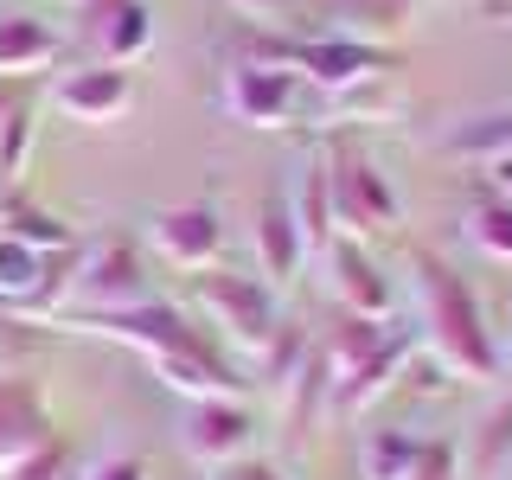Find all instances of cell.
<instances>
[{
  "mask_svg": "<svg viewBox=\"0 0 512 480\" xmlns=\"http://www.w3.org/2000/svg\"><path fill=\"white\" fill-rule=\"evenodd\" d=\"M410 282H416V308H423L416 340L429 346V359L461 384L500 378V346H493V327L480 314L474 288L461 282V269H448L436 250H410Z\"/></svg>",
  "mask_w": 512,
  "mask_h": 480,
  "instance_id": "6da1fadb",
  "label": "cell"
},
{
  "mask_svg": "<svg viewBox=\"0 0 512 480\" xmlns=\"http://www.w3.org/2000/svg\"><path fill=\"white\" fill-rule=\"evenodd\" d=\"M256 64H282V71L308 77L327 96H340L352 84H372V77H397L404 58L391 45H359V39H340V32H301V39H250Z\"/></svg>",
  "mask_w": 512,
  "mask_h": 480,
  "instance_id": "7a4b0ae2",
  "label": "cell"
},
{
  "mask_svg": "<svg viewBox=\"0 0 512 480\" xmlns=\"http://www.w3.org/2000/svg\"><path fill=\"white\" fill-rule=\"evenodd\" d=\"M192 295H199V308L212 314V327L244 352V359H263V352L276 346L282 320H288L276 282L250 276V269H231V263L192 269Z\"/></svg>",
  "mask_w": 512,
  "mask_h": 480,
  "instance_id": "3957f363",
  "label": "cell"
},
{
  "mask_svg": "<svg viewBox=\"0 0 512 480\" xmlns=\"http://www.w3.org/2000/svg\"><path fill=\"white\" fill-rule=\"evenodd\" d=\"M320 167H327V199H333V231L340 237L372 244V237H391L397 224H404V199H397L391 173H384L359 141H333V148L320 154Z\"/></svg>",
  "mask_w": 512,
  "mask_h": 480,
  "instance_id": "277c9868",
  "label": "cell"
},
{
  "mask_svg": "<svg viewBox=\"0 0 512 480\" xmlns=\"http://www.w3.org/2000/svg\"><path fill=\"white\" fill-rule=\"evenodd\" d=\"M154 295V276L141 263V250L128 237H96V244L77 250V276H71V301H64V320L77 314H116V308H141ZM58 320V327H64Z\"/></svg>",
  "mask_w": 512,
  "mask_h": 480,
  "instance_id": "5b68a950",
  "label": "cell"
},
{
  "mask_svg": "<svg viewBox=\"0 0 512 480\" xmlns=\"http://www.w3.org/2000/svg\"><path fill=\"white\" fill-rule=\"evenodd\" d=\"M320 276H327V295H333V308H340V314L391 320L397 288H391V276H384V263L372 256V244L333 231V244L320 250Z\"/></svg>",
  "mask_w": 512,
  "mask_h": 480,
  "instance_id": "8992f818",
  "label": "cell"
},
{
  "mask_svg": "<svg viewBox=\"0 0 512 480\" xmlns=\"http://www.w3.org/2000/svg\"><path fill=\"white\" fill-rule=\"evenodd\" d=\"M52 436V404H45V378L39 372H0V474L32 461Z\"/></svg>",
  "mask_w": 512,
  "mask_h": 480,
  "instance_id": "52a82bcc",
  "label": "cell"
},
{
  "mask_svg": "<svg viewBox=\"0 0 512 480\" xmlns=\"http://www.w3.org/2000/svg\"><path fill=\"white\" fill-rule=\"evenodd\" d=\"M64 327L96 333V340H116V346H135L141 359H160V352L186 346L192 333H199L173 301H141V308H116V314H77V320H64Z\"/></svg>",
  "mask_w": 512,
  "mask_h": 480,
  "instance_id": "ba28073f",
  "label": "cell"
},
{
  "mask_svg": "<svg viewBox=\"0 0 512 480\" xmlns=\"http://www.w3.org/2000/svg\"><path fill=\"white\" fill-rule=\"evenodd\" d=\"M154 365V378L167 384V391H180L186 404H199V397H244V372H237V359L224 352L218 340H205V333H192L186 346H173V352H160Z\"/></svg>",
  "mask_w": 512,
  "mask_h": 480,
  "instance_id": "9c48e42d",
  "label": "cell"
},
{
  "mask_svg": "<svg viewBox=\"0 0 512 480\" xmlns=\"http://www.w3.org/2000/svg\"><path fill=\"white\" fill-rule=\"evenodd\" d=\"M186 455L205 461V468H231V461H244V448L256 442V416L244 397H199V404H186V429H180Z\"/></svg>",
  "mask_w": 512,
  "mask_h": 480,
  "instance_id": "30bf717a",
  "label": "cell"
},
{
  "mask_svg": "<svg viewBox=\"0 0 512 480\" xmlns=\"http://www.w3.org/2000/svg\"><path fill=\"white\" fill-rule=\"evenodd\" d=\"M295 90H301V77L282 71V64L237 58L231 71H224V109L244 128H282L288 109H295Z\"/></svg>",
  "mask_w": 512,
  "mask_h": 480,
  "instance_id": "8fae6325",
  "label": "cell"
},
{
  "mask_svg": "<svg viewBox=\"0 0 512 480\" xmlns=\"http://www.w3.org/2000/svg\"><path fill=\"white\" fill-rule=\"evenodd\" d=\"M154 250L167 256L173 269H212L224 256V224H218V205H167V212H154Z\"/></svg>",
  "mask_w": 512,
  "mask_h": 480,
  "instance_id": "7c38bea8",
  "label": "cell"
},
{
  "mask_svg": "<svg viewBox=\"0 0 512 480\" xmlns=\"http://www.w3.org/2000/svg\"><path fill=\"white\" fill-rule=\"evenodd\" d=\"M416 346H423V340H416L410 327H391V340H384V346H378V352H372V359H365L346 384H333V391H327V410H333V416H359V410H372L378 397L410 372Z\"/></svg>",
  "mask_w": 512,
  "mask_h": 480,
  "instance_id": "4fadbf2b",
  "label": "cell"
},
{
  "mask_svg": "<svg viewBox=\"0 0 512 480\" xmlns=\"http://www.w3.org/2000/svg\"><path fill=\"white\" fill-rule=\"evenodd\" d=\"M52 103L77 122H116L128 103H135V84H128L122 64H77L52 84Z\"/></svg>",
  "mask_w": 512,
  "mask_h": 480,
  "instance_id": "5bb4252c",
  "label": "cell"
},
{
  "mask_svg": "<svg viewBox=\"0 0 512 480\" xmlns=\"http://www.w3.org/2000/svg\"><path fill=\"white\" fill-rule=\"evenodd\" d=\"M58 58H64V32L52 20H39V13H0V77L32 84Z\"/></svg>",
  "mask_w": 512,
  "mask_h": 480,
  "instance_id": "9a60e30c",
  "label": "cell"
},
{
  "mask_svg": "<svg viewBox=\"0 0 512 480\" xmlns=\"http://www.w3.org/2000/svg\"><path fill=\"white\" fill-rule=\"evenodd\" d=\"M256 263H263V282H295L301 263H308V250H301V231L295 218H288V192H263V205H256Z\"/></svg>",
  "mask_w": 512,
  "mask_h": 480,
  "instance_id": "2e32d148",
  "label": "cell"
},
{
  "mask_svg": "<svg viewBox=\"0 0 512 480\" xmlns=\"http://www.w3.org/2000/svg\"><path fill=\"white\" fill-rule=\"evenodd\" d=\"M384 340H391V320H365V314H340V320H333L327 340H314L320 365H327V391H333V384H346Z\"/></svg>",
  "mask_w": 512,
  "mask_h": 480,
  "instance_id": "e0dca14e",
  "label": "cell"
},
{
  "mask_svg": "<svg viewBox=\"0 0 512 480\" xmlns=\"http://www.w3.org/2000/svg\"><path fill=\"white\" fill-rule=\"evenodd\" d=\"M506 461H512V397L474 416L468 448H461V480H506Z\"/></svg>",
  "mask_w": 512,
  "mask_h": 480,
  "instance_id": "ac0fdd59",
  "label": "cell"
},
{
  "mask_svg": "<svg viewBox=\"0 0 512 480\" xmlns=\"http://www.w3.org/2000/svg\"><path fill=\"white\" fill-rule=\"evenodd\" d=\"M288 218H295V231H301V250L320 256L333 244V199H327V167H301V180L288 186Z\"/></svg>",
  "mask_w": 512,
  "mask_h": 480,
  "instance_id": "d6986e66",
  "label": "cell"
},
{
  "mask_svg": "<svg viewBox=\"0 0 512 480\" xmlns=\"http://www.w3.org/2000/svg\"><path fill=\"white\" fill-rule=\"evenodd\" d=\"M410 26V0H333V32L359 45H391Z\"/></svg>",
  "mask_w": 512,
  "mask_h": 480,
  "instance_id": "ffe728a7",
  "label": "cell"
},
{
  "mask_svg": "<svg viewBox=\"0 0 512 480\" xmlns=\"http://www.w3.org/2000/svg\"><path fill=\"white\" fill-rule=\"evenodd\" d=\"M154 52V7L148 0H128V7L109 20L103 32H96V64H141Z\"/></svg>",
  "mask_w": 512,
  "mask_h": 480,
  "instance_id": "44dd1931",
  "label": "cell"
},
{
  "mask_svg": "<svg viewBox=\"0 0 512 480\" xmlns=\"http://www.w3.org/2000/svg\"><path fill=\"white\" fill-rule=\"evenodd\" d=\"M423 436H410V429H372V436L359 442V480H410L416 461H423Z\"/></svg>",
  "mask_w": 512,
  "mask_h": 480,
  "instance_id": "7402d4cb",
  "label": "cell"
},
{
  "mask_svg": "<svg viewBox=\"0 0 512 480\" xmlns=\"http://www.w3.org/2000/svg\"><path fill=\"white\" fill-rule=\"evenodd\" d=\"M39 282H45V256L20 244V237H7L0 231V308L7 314H20L32 295H39Z\"/></svg>",
  "mask_w": 512,
  "mask_h": 480,
  "instance_id": "603a6c76",
  "label": "cell"
},
{
  "mask_svg": "<svg viewBox=\"0 0 512 480\" xmlns=\"http://www.w3.org/2000/svg\"><path fill=\"white\" fill-rule=\"evenodd\" d=\"M0 231L32 244L39 256H58V250H77V231L52 212H32V205H0Z\"/></svg>",
  "mask_w": 512,
  "mask_h": 480,
  "instance_id": "cb8c5ba5",
  "label": "cell"
},
{
  "mask_svg": "<svg viewBox=\"0 0 512 480\" xmlns=\"http://www.w3.org/2000/svg\"><path fill=\"white\" fill-rule=\"evenodd\" d=\"M468 244L487 256V263H506L512 269V199H480L468 218H461Z\"/></svg>",
  "mask_w": 512,
  "mask_h": 480,
  "instance_id": "d4e9b609",
  "label": "cell"
},
{
  "mask_svg": "<svg viewBox=\"0 0 512 480\" xmlns=\"http://www.w3.org/2000/svg\"><path fill=\"white\" fill-rule=\"evenodd\" d=\"M448 154L455 160H506L512 154V109H500V116H474V122H461L455 135H448Z\"/></svg>",
  "mask_w": 512,
  "mask_h": 480,
  "instance_id": "484cf974",
  "label": "cell"
},
{
  "mask_svg": "<svg viewBox=\"0 0 512 480\" xmlns=\"http://www.w3.org/2000/svg\"><path fill=\"white\" fill-rule=\"evenodd\" d=\"M308 359H314V333L301 327V320H282V333H276V346L263 352V359H256V372H263L269 384H295L301 372H308Z\"/></svg>",
  "mask_w": 512,
  "mask_h": 480,
  "instance_id": "4316f807",
  "label": "cell"
},
{
  "mask_svg": "<svg viewBox=\"0 0 512 480\" xmlns=\"http://www.w3.org/2000/svg\"><path fill=\"white\" fill-rule=\"evenodd\" d=\"M32 135H39V96H26V103L0 122V180H20V173H26Z\"/></svg>",
  "mask_w": 512,
  "mask_h": 480,
  "instance_id": "83f0119b",
  "label": "cell"
},
{
  "mask_svg": "<svg viewBox=\"0 0 512 480\" xmlns=\"http://www.w3.org/2000/svg\"><path fill=\"white\" fill-rule=\"evenodd\" d=\"M397 109V96H391V77H372V84H352L333 96V116L340 122H378V116H391Z\"/></svg>",
  "mask_w": 512,
  "mask_h": 480,
  "instance_id": "f1b7e54d",
  "label": "cell"
},
{
  "mask_svg": "<svg viewBox=\"0 0 512 480\" xmlns=\"http://www.w3.org/2000/svg\"><path fill=\"white\" fill-rule=\"evenodd\" d=\"M0 480H77V474H71V448H64V442H45L32 461H20V468H7Z\"/></svg>",
  "mask_w": 512,
  "mask_h": 480,
  "instance_id": "f546056e",
  "label": "cell"
},
{
  "mask_svg": "<svg viewBox=\"0 0 512 480\" xmlns=\"http://www.w3.org/2000/svg\"><path fill=\"white\" fill-rule=\"evenodd\" d=\"M128 7V0H77V39L84 45H96V32H103L116 13Z\"/></svg>",
  "mask_w": 512,
  "mask_h": 480,
  "instance_id": "4dcf8cb0",
  "label": "cell"
},
{
  "mask_svg": "<svg viewBox=\"0 0 512 480\" xmlns=\"http://www.w3.org/2000/svg\"><path fill=\"white\" fill-rule=\"evenodd\" d=\"M410 480H461V468H455V448H448V442H429Z\"/></svg>",
  "mask_w": 512,
  "mask_h": 480,
  "instance_id": "1f68e13d",
  "label": "cell"
},
{
  "mask_svg": "<svg viewBox=\"0 0 512 480\" xmlns=\"http://www.w3.org/2000/svg\"><path fill=\"white\" fill-rule=\"evenodd\" d=\"M77 480H148V468H141L135 455H103V461H90Z\"/></svg>",
  "mask_w": 512,
  "mask_h": 480,
  "instance_id": "d6a6232c",
  "label": "cell"
},
{
  "mask_svg": "<svg viewBox=\"0 0 512 480\" xmlns=\"http://www.w3.org/2000/svg\"><path fill=\"white\" fill-rule=\"evenodd\" d=\"M231 7L244 13V20L263 26V20H276V13H288V0H231Z\"/></svg>",
  "mask_w": 512,
  "mask_h": 480,
  "instance_id": "836d02e7",
  "label": "cell"
},
{
  "mask_svg": "<svg viewBox=\"0 0 512 480\" xmlns=\"http://www.w3.org/2000/svg\"><path fill=\"white\" fill-rule=\"evenodd\" d=\"M26 96H32V84H20V77H0V122H7L13 109L26 103Z\"/></svg>",
  "mask_w": 512,
  "mask_h": 480,
  "instance_id": "e575fe53",
  "label": "cell"
},
{
  "mask_svg": "<svg viewBox=\"0 0 512 480\" xmlns=\"http://www.w3.org/2000/svg\"><path fill=\"white\" fill-rule=\"evenodd\" d=\"M218 480H282L276 468H263V461H231V468H224Z\"/></svg>",
  "mask_w": 512,
  "mask_h": 480,
  "instance_id": "d590c367",
  "label": "cell"
},
{
  "mask_svg": "<svg viewBox=\"0 0 512 480\" xmlns=\"http://www.w3.org/2000/svg\"><path fill=\"white\" fill-rule=\"evenodd\" d=\"M487 180H493V199H512V154L487 160Z\"/></svg>",
  "mask_w": 512,
  "mask_h": 480,
  "instance_id": "8d00e7d4",
  "label": "cell"
},
{
  "mask_svg": "<svg viewBox=\"0 0 512 480\" xmlns=\"http://www.w3.org/2000/svg\"><path fill=\"white\" fill-rule=\"evenodd\" d=\"M506 480H512V461H506Z\"/></svg>",
  "mask_w": 512,
  "mask_h": 480,
  "instance_id": "74e56055",
  "label": "cell"
}]
</instances>
